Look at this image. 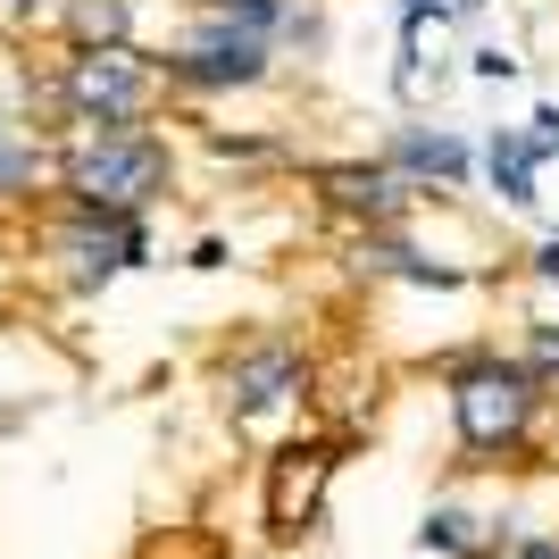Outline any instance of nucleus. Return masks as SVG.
Masks as SVG:
<instances>
[{"label":"nucleus","mask_w":559,"mask_h":559,"mask_svg":"<svg viewBox=\"0 0 559 559\" xmlns=\"http://www.w3.org/2000/svg\"><path fill=\"white\" fill-rule=\"evenodd\" d=\"M492 185L510 192L518 210H535L543 192H535V142H518V134H492Z\"/></svg>","instance_id":"1a4fd4ad"},{"label":"nucleus","mask_w":559,"mask_h":559,"mask_svg":"<svg viewBox=\"0 0 559 559\" xmlns=\"http://www.w3.org/2000/svg\"><path fill=\"white\" fill-rule=\"evenodd\" d=\"M535 267H543V276H559V242H543V251H535Z\"/></svg>","instance_id":"dca6fc26"},{"label":"nucleus","mask_w":559,"mask_h":559,"mask_svg":"<svg viewBox=\"0 0 559 559\" xmlns=\"http://www.w3.org/2000/svg\"><path fill=\"white\" fill-rule=\"evenodd\" d=\"M59 167H68L75 201H84V210H109V217H134L142 201H159V185H167V151L142 134V126H84Z\"/></svg>","instance_id":"f257e3e1"},{"label":"nucleus","mask_w":559,"mask_h":559,"mask_svg":"<svg viewBox=\"0 0 559 559\" xmlns=\"http://www.w3.org/2000/svg\"><path fill=\"white\" fill-rule=\"evenodd\" d=\"M259 68H267V50H259V34H234V17L217 25V34H201V43L185 50V59H167V75L176 84H259Z\"/></svg>","instance_id":"0eeeda50"},{"label":"nucleus","mask_w":559,"mask_h":559,"mask_svg":"<svg viewBox=\"0 0 559 559\" xmlns=\"http://www.w3.org/2000/svg\"><path fill=\"white\" fill-rule=\"evenodd\" d=\"M535 368L559 376V326H535Z\"/></svg>","instance_id":"2eb2a0df"},{"label":"nucleus","mask_w":559,"mask_h":559,"mask_svg":"<svg viewBox=\"0 0 559 559\" xmlns=\"http://www.w3.org/2000/svg\"><path fill=\"white\" fill-rule=\"evenodd\" d=\"M309 384V359L293 343H259L242 350L226 368V401H234V418H259V409H276V401H293Z\"/></svg>","instance_id":"423d86ee"},{"label":"nucleus","mask_w":559,"mask_h":559,"mask_svg":"<svg viewBox=\"0 0 559 559\" xmlns=\"http://www.w3.org/2000/svg\"><path fill=\"white\" fill-rule=\"evenodd\" d=\"M326 201L350 217H393L401 210V185L384 167H326Z\"/></svg>","instance_id":"6e6552de"},{"label":"nucleus","mask_w":559,"mask_h":559,"mask_svg":"<svg viewBox=\"0 0 559 559\" xmlns=\"http://www.w3.org/2000/svg\"><path fill=\"white\" fill-rule=\"evenodd\" d=\"M68 17H75L84 43H117V34H126V0H75Z\"/></svg>","instance_id":"ddd939ff"},{"label":"nucleus","mask_w":559,"mask_h":559,"mask_svg":"<svg viewBox=\"0 0 559 559\" xmlns=\"http://www.w3.org/2000/svg\"><path fill=\"white\" fill-rule=\"evenodd\" d=\"M50 251L75 259V276L93 284V276H117L126 259H142V234H134V217H109V210L75 201V217H59V234H50Z\"/></svg>","instance_id":"20e7f679"},{"label":"nucleus","mask_w":559,"mask_h":559,"mask_svg":"<svg viewBox=\"0 0 559 559\" xmlns=\"http://www.w3.org/2000/svg\"><path fill=\"white\" fill-rule=\"evenodd\" d=\"M334 476V451L326 443H293L276 451V467H267V526L276 535H301L309 518H318V492H326Z\"/></svg>","instance_id":"39448f33"},{"label":"nucleus","mask_w":559,"mask_h":559,"mask_svg":"<svg viewBox=\"0 0 559 559\" xmlns=\"http://www.w3.org/2000/svg\"><path fill=\"white\" fill-rule=\"evenodd\" d=\"M59 93H68L75 126H142L151 100H159V75L126 43H84L68 59V75H59Z\"/></svg>","instance_id":"7ed1b4c3"},{"label":"nucleus","mask_w":559,"mask_h":559,"mask_svg":"<svg viewBox=\"0 0 559 559\" xmlns=\"http://www.w3.org/2000/svg\"><path fill=\"white\" fill-rule=\"evenodd\" d=\"M535 409H543V376L501 368V359L451 368V418H460V443L476 451V460H510V451L535 435Z\"/></svg>","instance_id":"f03ea898"},{"label":"nucleus","mask_w":559,"mask_h":559,"mask_svg":"<svg viewBox=\"0 0 559 559\" xmlns=\"http://www.w3.org/2000/svg\"><path fill=\"white\" fill-rule=\"evenodd\" d=\"M492 559H559V543L551 535H501V543H492Z\"/></svg>","instance_id":"4468645a"},{"label":"nucleus","mask_w":559,"mask_h":559,"mask_svg":"<svg viewBox=\"0 0 559 559\" xmlns=\"http://www.w3.org/2000/svg\"><path fill=\"white\" fill-rule=\"evenodd\" d=\"M25 185H34V142H25L17 126H0V201L25 192Z\"/></svg>","instance_id":"f8f14e48"},{"label":"nucleus","mask_w":559,"mask_h":559,"mask_svg":"<svg viewBox=\"0 0 559 559\" xmlns=\"http://www.w3.org/2000/svg\"><path fill=\"white\" fill-rule=\"evenodd\" d=\"M401 159H409V167H435V176H460L467 151L451 134H409V142H401Z\"/></svg>","instance_id":"9b49d317"},{"label":"nucleus","mask_w":559,"mask_h":559,"mask_svg":"<svg viewBox=\"0 0 559 559\" xmlns=\"http://www.w3.org/2000/svg\"><path fill=\"white\" fill-rule=\"evenodd\" d=\"M418 543H426V551H460V559H492V543L476 535V518H467V510H435L418 526Z\"/></svg>","instance_id":"9d476101"}]
</instances>
